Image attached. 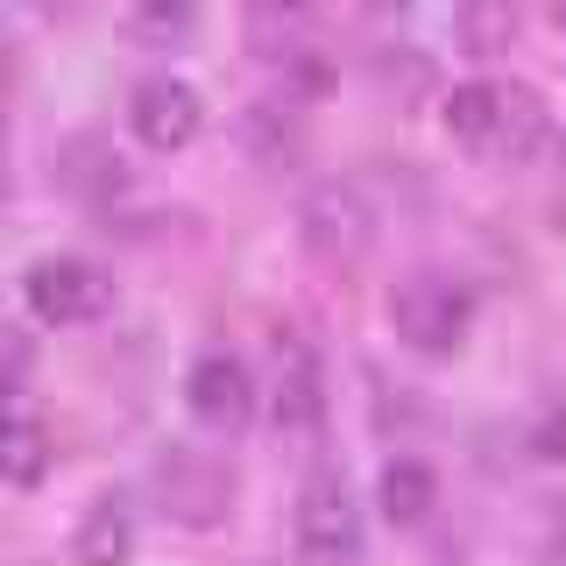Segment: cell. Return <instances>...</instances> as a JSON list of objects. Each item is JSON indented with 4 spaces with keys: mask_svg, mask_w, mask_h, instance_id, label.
Wrapping results in <instances>:
<instances>
[{
    "mask_svg": "<svg viewBox=\"0 0 566 566\" xmlns=\"http://www.w3.org/2000/svg\"><path fill=\"white\" fill-rule=\"evenodd\" d=\"M447 128L468 142V149H503L524 156L531 142L545 135V106L531 85H503V78H468L447 93Z\"/></svg>",
    "mask_w": 566,
    "mask_h": 566,
    "instance_id": "1",
    "label": "cell"
},
{
    "mask_svg": "<svg viewBox=\"0 0 566 566\" xmlns=\"http://www.w3.org/2000/svg\"><path fill=\"white\" fill-rule=\"evenodd\" d=\"M468 318H474V297L460 276H439V270H418L397 283V297H389V326H397V340H411L418 354H453L468 340Z\"/></svg>",
    "mask_w": 566,
    "mask_h": 566,
    "instance_id": "2",
    "label": "cell"
},
{
    "mask_svg": "<svg viewBox=\"0 0 566 566\" xmlns=\"http://www.w3.org/2000/svg\"><path fill=\"white\" fill-rule=\"evenodd\" d=\"M22 291H29V312L43 318V326H85V318L106 312L114 283H106V270L85 262V255H43V262H29Z\"/></svg>",
    "mask_w": 566,
    "mask_h": 566,
    "instance_id": "3",
    "label": "cell"
},
{
    "mask_svg": "<svg viewBox=\"0 0 566 566\" xmlns=\"http://www.w3.org/2000/svg\"><path fill=\"white\" fill-rule=\"evenodd\" d=\"M297 545L318 559V566H354L361 559V510L340 474H312L297 489Z\"/></svg>",
    "mask_w": 566,
    "mask_h": 566,
    "instance_id": "4",
    "label": "cell"
},
{
    "mask_svg": "<svg viewBox=\"0 0 566 566\" xmlns=\"http://www.w3.org/2000/svg\"><path fill=\"white\" fill-rule=\"evenodd\" d=\"M297 227H305V248L318 262H361L368 241H376V212H368L361 185H318L297 212Z\"/></svg>",
    "mask_w": 566,
    "mask_h": 566,
    "instance_id": "5",
    "label": "cell"
},
{
    "mask_svg": "<svg viewBox=\"0 0 566 566\" xmlns=\"http://www.w3.org/2000/svg\"><path fill=\"white\" fill-rule=\"evenodd\" d=\"M276 389H270V411L276 432H318L326 418V368H318V347L305 333H276Z\"/></svg>",
    "mask_w": 566,
    "mask_h": 566,
    "instance_id": "6",
    "label": "cell"
},
{
    "mask_svg": "<svg viewBox=\"0 0 566 566\" xmlns=\"http://www.w3.org/2000/svg\"><path fill=\"white\" fill-rule=\"evenodd\" d=\"M199 120H206V106L199 93H191L185 78H170V71H156V78H142L135 93H128V128L135 142H149V149H185L191 135H199Z\"/></svg>",
    "mask_w": 566,
    "mask_h": 566,
    "instance_id": "7",
    "label": "cell"
},
{
    "mask_svg": "<svg viewBox=\"0 0 566 566\" xmlns=\"http://www.w3.org/2000/svg\"><path fill=\"white\" fill-rule=\"evenodd\" d=\"M156 489H164V503L185 524H212L227 503H234V474H227L212 453H191V447H170L156 460Z\"/></svg>",
    "mask_w": 566,
    "mask_h": 566,
    "instance_id": "8",
    "label": "cell"
},
{
    "mask_svg": "<svg viewBox=\"0 0 566 566\" xmlns=\"http://www.w3.org/2000/svg\"><path fill=\"white\" fill-rule=\"evenodd\" d=\"M185 403L212 432H241L255 418V376H248V361H234V354H199L191 382H185Z\"/></svg>",
    "mask_w": 566,
    "mask_h": 566,
    "instance_id": "9",
    "label": "cell"
},
{
    "mask_svg": "<svg viewBox=\"0 0 566 566\" xmlns=\"http://www.w3.org/2000/svg\"><path fill=\"white\" fill-rule=\"evenodd\" d=\"M128 553H135V517L106 495V503H93L78 517V538H71V559L78 566H128Z\"/></svg>",
    "mask_w": 566,
    "mask_h": 566,
    "instance_id": "10",
    "label": "cell"
},
{
    "mask_svg": "<svg viewBox=\"0 0 566 566\" xmlns=\"http://www.w3.org/2000/svg\"><path fill=\"white\" fill-rule=\"evenodd\" d=\"M439 510V482L424 460H389L382 468V517L389 524H424Z\"/></svg>",
    "mask_w": 566,
    "mask_h": 566,
    "instance_id": "11",
    "label": "cell"
},
{
    "mask_svg": "<svg viewBox=\"0 0 566 566\" xmlns=\"http://www.w3.org/2000/svg\"><path fill=\"white\" fill-rule=\"evenodd\" d=\"M0 474L22 489L50 474V432L35 418H0Z\"/></svg>",
    "mask_w": 566,
    "mask_h": 566,
    "instance_id": "12",
    "label": "cell"
},
{
    "mask_svg": "<svg viewBox=\"0 0 566 566\" xmlns=\"http://www.w3.org/2000/svg\"><path fill=\"white\" fill-rule=\"evenodd\" d=\"M531 453H538V460H566V403H553V411L531 424Z\"/></svg>",
    "mask_w": 566,
    "mask_h": 566,
    "instance_id": "13",
    "label": "cell"
},
{
    "mask_svg": "<svg viewBox=\"0 0 566 566\" xmlns=\"http://www.w3.org/2000/svg\"><path fill=\"white\" fill-rule=\"evenodd\" d=\"M460 29H468V43L495 50V43L510 35V14H503V8H468V14H460Z\"/></svg>",
    "mask_w": 566,
    "mask_h": 566,
    "instance_id": "14",
    "label": "cell"
},
{
    "mask_svg": "<svg viewBox=\"0 0 566 566\" xmlns=\"http://www.w3.org/2000/svg\"><path fill=\"white\" fill-rule=\"evenodd\" d=\"M135 29H185V8H170V14H135Z\"/></svg>",
    "mask_w": 566,
    "mask_h": 566,
    "instance_id": "15",
    "label": "cell"
},
{
    "mask_svg": "<svg viewBox=\"0 0 566 566\" xmlns=\"http://www.w3.org/2000/svg\"><path fill=\"white\" fill-rule=\"evenodd\" d=\"M14 368L22 361H0V418H8V397H14Z\"/></svg>",
    "mask_w": 566,
    "mask_h": 566,
    "instance_id": "16",
    "label": "cell"
},
{
    "mask_svg": "<svg viewBox=\"0 0 566 566\" xmlns=\"http://www.w3.org/2000/svg\"><path fill=\"white\" fill-rule=\"evenodd\" d=\"M553 559L566 566V517H559V531H553Z\"/></svg>",
    "mask_w": 566,
    "mask_h": 566,
    "instance_id": "17",
    "label": "cell"
}]
</instances>
